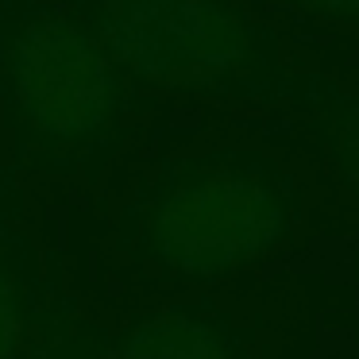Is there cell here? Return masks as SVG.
Returning <instances> with one entry per match:
<instances>
[{
  "label": "cell",
  "instance_id": "cell-1",
  "mask_svg": "<svg viewBox=\"0 0 359 359\" xmlns=\"http://www.w3.org/2000/svg\"><path fill=\"white\" fill-rule=\"evenodd\" d=\"M128 81L236 104H282L294 74L274 27L232 0H70Z\"/></svg>",
  "mask_w": 359,
  "mask_h": 359
},
{
  "label": "cell",
  "instance_id": "cell-2",
  "mask_svg": "<svg viewBox=\"0 0 359 359\" xmlns=\"http://www.w3.org/2000/svg\"><path fill=\"white\" fill-rule=\"evenodd\" d=\"M302 182L255 147H217L166 166L143 209V251L186 278H220L290 240Z\"/></svg>",
  "mask_w": 359,
  "mask_h": 359
},
{
  "label": "cell",
  "instance_id": "cell-3",
  "mask_svg": "<svg viewBox=\"0 0 359 359\" xmlns=\"http://www.w3.org/2000/svg\"><path fill=\"white\" fill-rule=\"evenodd\" d=\"M0 97L16 132L35 147L89 151L124 120L128 74L74 8L4 0Z\"/></svg>",
  "mask_w": 359,
  "mask_h": 359
},
{
  "label": "cell",
  "instance_id": "cell-4",
  "mask_svg": "<svg viewBox=\"0 0 359 359\" xmlns=\"http://www.w3.org/2000/svg\"><path fill=\"white\" fill-rule=\"evenodd\" d=\"M290 104L309 112V135L328 155L340 186L359 205V93L328 74H294Z\"/></svg>",
  "mask_w": 359,
  "mask_h": 359
},
{
  "label": "cell",
  "instance_id": "cell-5",
  "mask_svg": "<svg viewBox=\"0 0 359 359\" xmlns=\"http://www.w3.org/2000/svg\"><path fill=\"white\" fill-rule=\"evenodd\" d=\"M120 359H248V348L224 320L163 313L132 328Z\"/></svg>",
  "mask_w": 359,
  "mask_h": 359
},
{
  "label": "cell",
  "instance_id": "cell-6",
  "mask_svg": "<svg viewBox=\"0 0 359 359\" xmlns=\"http://www.w3.org/2000/svg\"><path fill=\"white\" fill-rule=\"evenodd\" d=\"M278 4L302 12V16H313V20L359 27V0H278Z\"/></svg>",
  "mask_w": 359,
  "mask_h": 359
},
{
  "label": "cell",
  "instance_id": "cell-7",
  "mask_svg": "<svg viewBox=\"0 0 359 359\" xmlns=\"http://www.w3.org/2000/svg\"><path fill=\"white\" fill-rule=\"evenodd\" d=\"M20 344V317H16V297H12V286L0 271V359H12Z\"/></svg>",
  "mask_w": 359,
  "mask_h": 359
}]
</instances>
